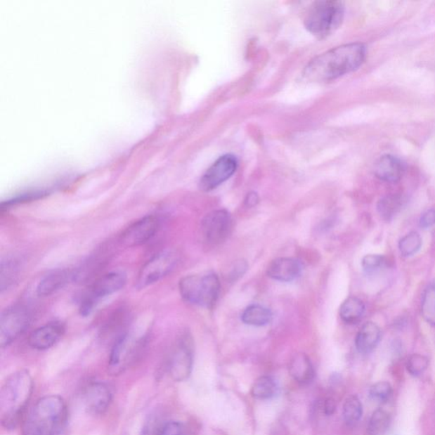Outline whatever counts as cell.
<instances>
[{"label": "cell", "mask_w": 435, "mask_h": 435, "mask_svg": "<svg viewBox=\"0 0 435 435\" xmlns=\"http://www.w3.org/2000/svg\"><path fill=\"white\" fill-rule=\"evenodd\" d=\"M34 391V381L27 370L8 377L0 392V416L6 429H15L22 420Z\"/></svg>", "instance_id": "cell-2"}, {"label": "cell", "mask_w": 435, "mask_h": 435, "mask_svg": "<svg viewBox=\"0 0 435 435\" xmlns=\"http://www.w3.org/2000/svg\"><path fill=\"white\" fill-rule=\"evenodd\" d=\"M237 158L226 154L219 158L201 178L199 186L203 192H210L228 181L238 169Z\"/></svg>", "instance_id": "cell-11"}, {"label": "cell", "mask_w": 435, "mask_h": 435, "mask_svg": "<svg viewBox=\"0 0 435 435\" xmlns=\"http://www.w3.org/2000/svg\"><path fill=\"white\" fill-rule=\"evenodd\" d=\"M73 280V272L65 269H58L48 272L40 279L37 286V294L40 297H47L55 294Z\"/></svg>", "instance_id": "cell-18"}, {"label": "cell", "mask_w": 435, "mask_h": 435, "mask_svg": "<svg viewBox=\"0 0 435 435\" xmlns=\"http://www.w3.org/2000/svg\"><path fill=\"white\" fill-rule=\"evenodd\" d=\"M126 282L127 278L121 271L110 272L100 276L81 295L79 303L80 315H91L101 299L121 290Z\"/></svg>", "instance_id": "cell-6"}, {"label": "cell", "mask_w": 435, "mask_h": 435, "mask_svg": "<svg viewBox=\"0 0 435 435\" xmlns=\"http://www.w3.org/2000/svg\"><path fill=\"white\" fill-rule=\"evenodd\" d=\"M193 349L192 339L184 335L177 341L166 361V369L174 381H186L192 373Z\"/></svg>", "instance_id": "cell-10"}, {"label": "cell", "mask_w": 435, "mask_h": 435, "mask_svg": "<svg viewBox=\"0 0 435 435\" xmlns=\"http://www.w3.org/2000/svg\"><path fill=\"white\" fill-rule=\"evenodd\" d=\"M336 409L337 403L336 401L333 399V398L328 397L324 401L323 410L324 413L326 414L327 416H331V415L336 412Z\"/></svg>", "instance_id": "cell-36"}, {"label": "cell", "mask_w": 435, "mask_h": 435, "mask_svg": "<svg viewBox=\"0 0 435 435\" xmlns=\"http://www.w3.org/2000/svg\"><path fill=\"white\" fill-rule=\"evenodd\" d=\"M20 269L21 266L18 259L7 258L2 260L1 272H0V283H1L0 287L2 292L13 285L18 278Z\"/></svg>", "instance_id": "cell-24"}, {"label": "cell", "mask_w": 435, "mask_h": 435, "mask_svg": "<svg viewBox=\"0 0 435 435\" xmlns=\"http://www.w3.org/2000/svg\"><path fill=\"white\" fill-rule=\"evenodd\" d=\"M302 271L299 260L292 258H279L271 261L267 268V275L279 282H292L299 278Z\"/></svg>", "instance_id": "cell-16"}, {"label": "cell", "mask_w": 435, "mask_h": 435, "mask_svg": "<svg viewBox=\"0 0 435 435\" xmlns=\"http://www.w3.org/2000/svg\"><path fill=\"white\" fill-rule=\"evenodd\" d=\"M428 358L420 353H414L408 358L406 368L410 375L417 377L422 375L429 368Z\"/></svg>", "instance_id": "cell-30"}, {"label": "cell", "mask_w": 435, "mask_h": 435, "mask_svg": "<svg viewBox=\"0 0 435 435\" xmlns=\"http://www.w3.org/2000/svg\"><path fill=\"white\" fill-rule=\"evenodd\" d=\"M422 318L435 327V280L426 288L421 304Z\"/></svg>", "instance_id": "cell-26"}, {"label": "cell", "mask_w": 435, "mask_h": 435, "mask_svg": "<svg viewBox=\"0 0 435 435\" xmlns=\"http://www.w3.org/2000/svg\"><path fill=\"white\" fill-rule=\"evenodd\" d=\"M160 221L155 215H148L128 227L120 237V242L126 247L141 246L150 241L157 233Z\"/></svg>", "instance_id": "cell-12"}, {"label": "cell", "mask_w": 435, "mask_h": 435, "mask_svg": "<svg viewBox=\"0 0 435 435\" xmlns=\"http://www.w3.org/2000/svg\"><path fill=\"white\" fill-rule=\"evenodd\" d=\"M67 420L66 402L58 396L41 398L23 424L22 435H58Z\"/></svg>", "instance_id": "cell-3"}, {"label": "cell", "mask_w": 435, "mask_h": 435, "mask_svg": "<svg viewBox=\"0 0 435 435\" xmlns=\"http://www.w3.org/2000/svg\"><path fill=\"white\" fill-rule=\"evenodd\" d=\"M166 422L160 416L152 415L145 422L141 435H160Z\"/></svg>", "instance_id": "cell-33"}, {"label": "cell", "mask_w": 435, "mask_h": 435, "mask_svg": "<svg viewBox=\"0 0 435 435\" xmlns=\"http://www.w3.org/2000/svg\"><path fill=\"white\" fill-rule=\"evenodd\" d=\"M31 311L26 306L16 304L3 311L0 319V345L9 346L30 327Z\"/></svg>", "instance_id": "cell-9"}, {"label": "cell", "mask_w": 435, "mask_h": 435, "mask_svg": "<svg viewBox=\"0 0 435 435\" xmlns=\"http://www.w3.org/2000/svg\"><path fill=\"white\" fill-rule=\"evenodd\" d=\"M405 172V166L400 158L386 154L374 164V174L379 180L396 183L401 180Z\"/></svg>", "instance_id": "cell-17"}, {"label": "cell", "mask_w": 435, "mask_h": 435, "mask_svg": "<svg viewBox=\"0 0 435 435\" xmlns=\"http://www.w3.org/2000/svg\"><path fill=\"white\" fill-rule=\"evenodd\" d=\"M381 339V330L376 323L369 321L365 323L358 332L356 337V347L361 353H369L374 351Z\"/></svg>", "instance_id": "cell-20"}, {"label": "cell", "mask_w": 435, "mask_h": 435, "mask_svg": "<svg viewBox=\"0 0 435 435\" xmlns=\"http://www.w3.org/2000/svg\"><path fill=\"white\" fill-rule=\"evenodd\" d=\"M344 5L337 0H320L308 8L304 24L306 30L320 39L331 35L342 24Z\"/></svg>", "instance_id": "cell-4"}, {"label": "cell", "mask_w": 435, "mask_h": 435, "mask_svg": "<svg viewBox=\"0 0 435 435\" xmlns=\"http://www.w3.org/2000/svg\"><path fill=\"white\" fill-rule=\"evenodd\" d=\"M259 200V199L257 193H250L247 194L245 199V205L247 207H253L258 204Z\"/></svg>", "instance_id": "cell-37"}, {"label": "cell", "mask_w": 435, "mask_h": 435, "mask_svg": "<svg viewBox=\"0 0 435 435\" xmlns=\"http://www.w3.org/2000/svg\"><path fill=\"white\" fill-rule=\"evenodd\" d=\"M367 58L364 44L351 43L333 48L313 58L303 71L308 82H329L359 69Z\"/></svg>", "instance_id": "cell-1"}, {"label": "cell", "mask_w": 435, "mask_h": 435, "mask_svg": "<svg viewBox=\"0 0 435 435\" xmlns=\"http://www.w3.org/2000/svg\"><path fill=\"white\" fill-rule=\"evenodd\" d=\"M160 435H189V434L181 422H167Z\"/></svg>", "instance_id": "cell-34"}, {"label": "cell", "mask_w": 435, "mask_h": 435, "mask_svg": "<svg viewBox=\"0 0 435 435\" xmlns=\"http://www.w3.org/2000/svg\"><path fill=\"white\" fill-rule=\"evenodd\" d=\"M365 304L363 300L356 297H349L345 299L339 309L341 319L347 324H356L363 318Z\"/></svg>", "instance_id": "cell-21"}, {"label": "cell", "mask_w": 435, "mask_h": 435, "mask_svg": "<svg viewBox=\"0 0 435 435\" xmlns=\"http://www.w3.org/2000/svg\"><path fill=\"white\" fill-rule=\"evenodd\" d=\"M363 404L356 396L347 398L343 406V417L348 426H353L360 421L363 416Z\"/></svg>", "instance_id": "cell-27"}, {"label": "cell", "mask_w": 435, "mask_h": 435, "mask_svg": "<svg viewBox=\"0 0 435 435\" xmlns=\"http://www.w3.org/2000/svg\"><path fill=\"white\" fill-rule=\"evenodd\" d=\"M288 371L297 383L303 385L310 384L316 375L310 358L304 353H297L292 357Z\"/></svg>", "instance_id": "cell-19"}, {"label": "cell", "mask_w": 435, "mask_h": 435, "mask_svg": "<svg viewBox=\"0 0 435 435\" xmlns=\"http://www.w3.org/2000/svg\"><path fill=\"white\" fill-rule=\"evenodd\" d=\"M183 299L195 306L212 308L219 298L221 283L214 273L190 275L178 283Z\"/></svg>", "instance_id": "cell-5"}, {"label": "cell", "mask_w": 435, "mask_h": 435, "mask_svg": "<svg viewBox=\"0 0 435 435\" xmlns=\"http://www.w3.org/2000/svg\"><path fill=\"white\" fill-rule=\"evenodd\" d=\"M178 263V254L172 250H164L154 255L138 273L136 287L144 290L153 285L171 273Z\"/></svg>", "instance_id": "cell-8"}, {"label": "cell", "mask_w": 435, "mask_h": 435, "mask_svg": "<svg viewBox=\"0 0 435 435\" xmlns=\"http://www.w3.org/2000/svg\"><path fill=\"white\" fill-rule=\"evenodd\" d=\"M84 403L88 413L103 415L107 412L112 402L111 389L100 382L89 384L84 391Z\"/></svg>", "instance_id": "cell-14"}, {"label": "cell", "mask_w": 435, "mask_h": 435, "mask_svg": "<svg viewBox=\"0 0 435 435\" xmlns=\"http://www.w3.org/2000/svg\"><path fill=\"white\" fill-rule=\"evenodd\" d=\"M272 316L273 315L269 309L259 304H252L243 311L242 320L250 326L262 327L271 323Z\"/></svg>", "instance_id": "cell-22"}, {"label": "cell", "mask_w": 435, "mask_h": 435, "mask_svg": "<svg viewBox=\"0 0 435 435\" xmlns=\"http://www.w3.org/2000/svg\"><path fill=\"white\" fill-rule=\"evenodd\" d=\"M369 394L373 400L385 401L391 396L392 387L388 382H377V383L371 386Z\"/></svg>", "instance_id": "cell-32"}, {"label": "cell", "mask_w": 435, "mask_h": 435, "mask_svg": "<svg viewBox=\"0 0 435 435\" xmlns=\"http://www.w3.org/2000/svg\"><path fill=\"white\" fill-rule=\"evenodd\" d=\"M402 197L397 195H389L380 199L377 202V212L385 221H391L401 209Z\"/></svg>", "instance_id": "cell-25"}, {"label": "cell", "mask_w": 435, "mask_h": 435, "mask_svg": "<svg viewBox=\"0 0 435 435\" xmlns=\"http://www.w3.org/2000/svg\"><path fill=\"white\" fill-rule=\"evenodd\" d=\"M435 225V209H429L422 214L420 219V226L422 229H429Z\"/></svg>", "instance_id": "cell-35"}, {"label": "cell", "mask_w": 435, "mask_h": 435, "mask_svg": "<svg viewBox=\"0 0 435 435\" xmlns=\"http://www.w3.org/2000/svg\"><path fill=\"white\" fill-rule=\"evenodd\" d=\"M233 219L225 209H219L207 214L202 222V234L210 244L221 242L229 235Z\"/></svg>", "instance_id": "cell-13"}, {"label": "cell", "mask_w": 435, "mask_h": 435, "mask_svg": "<svg viewBox=\"0 0 435 435\" xmlns=\"http://www.w3.org/2000/svg\"><path fill=\"white\" fill-rule=\"evenodd\" d=\"M390 422L389 415L384 409H377L369 420L368 432L371 435H383L388 429Z\"/></svg>", "instance_id": "cell-28"}, {"label": "cell", "mask_w": 435, "mask_h": 435, "mask_svg": "<svg viewBox=\"0 0 435 435\" xmlns=\"http://www.w3.org/2000/svg\"><path fill=\"white\" fill-rule=\"evenodd\" d=\"M65 332L66 327L63 323L53 321L32 332L28 337V344L37 351H46L59 342Z\"/></svg>", "instance_id": "cell-15"}, {"label": "cell", "mask_w": 435, "mask_h": 435, "mask_svg": "<svg viewBox=\"0 0 435 435\" xmlns=\"http://www.w3.org/2000/svg\"><path fill=\"white\" fill-rule=\"evenodd\" d=\"M278 389L273 377L263 376L254 382L251 393L255 399L268 400L275 396Z\"/></svg>", "instance_id": "cell-23"}, {"label": "cell", "mask_w": 435, "mask_h": 435, "mask_svg": "<svg viewBox=\"0 0 435 435\" xmlns=\"http://www.w3.org/2000/svg\"><path fill=\"white\" fill-rule=\"evenodd\" d=\"M145 337H136L125 332L117 337L110 353L108 371L112 375H119L136 361L145 346Z\"/></svg>", "instance_id": "cell-7"}, {"label": "cell", "mask_w": 435, "mask_h": 435, "mask_svg": "<svg viewBox=\"0 0 435 435\" xmlns=\"http://www.w3.org/2000/svg\"><path fill=\"white\" fill-rule=\"evenodd\" d=\"M421 247L422 238L416 231L405 235L399 242V249L404 257H412L421 249Z\"/></svg>", "instance_id": "cell-29"}, {"label": "cell", "mask_w": 435, "mask_h": 435, "mask_svg": "<svg viewBox=\"0 0 435 435\" xmlns=\"http://www.w3.org/2000/svg\"><path fill=\"white\" fill-rule=\"evenodd\" d=\"M361 266L365 273L373 274L387 266V259L383 255L368 254L363 259Z\"/></svg>", "instance_id": "cell-31"}]
</instances>
